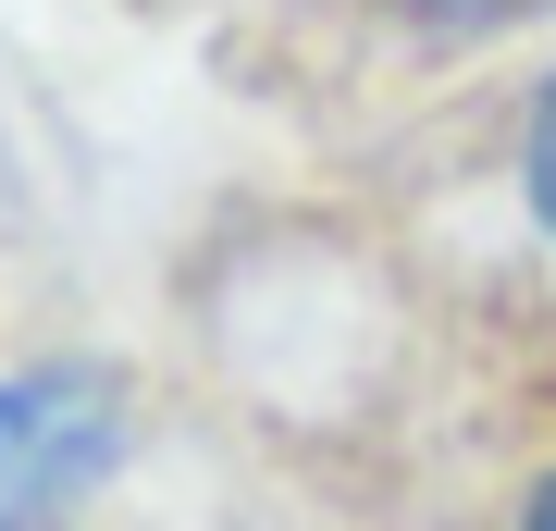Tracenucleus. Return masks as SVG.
<instances>
[{"mask_svg": "<svg viewBox=\"0 0 556 531\" xmlns=\"http://www.w3.org/2000/svg\"><path fill=\"white\" fill-rule=\"evenodd\" d=\"M124 420L87 371H38V383H0V531H38L62 494H87L112 470Z\"/></svg>", "mask_w": 556, "mask_h": 531, "instance_id": "obj_1", "label": "nucleus"}, {"mask_svg": "<svg viewBox=\"0 0 556 531\" xmlns=\"http://www.w3.org/2000/svg\"><path fill=\"white\" fill-rule=\"evenodd\" d=\"M420 25H519V13H544V0H408Z\"/></svg>", "mask_w": 556, "mask_h": 531, "instance_id": "obj_2", "label": "nucleus"}, {"mask_svg": "<svg viewBox=\"0 0 556 531\" xmlns=\"http://www.w3.org/2000/svg\"><path fill=\"white\" fill-rule=\"evenodd\" d=\"M532 211L556 223V87H544V112H532Z\"/></svg>", "mask_w": 556, "mask_h": 531, "instance_id": "obj_3", "label": "nucleus"}, {"mask_svg": "<svg viewBox=\"0 0 556 531\" xmlns=\"http://www.w3.org/2000/svg\"><path fill=\"white\" fill-rule=\"evenodd\" d=\"M519 531H556V482H544V494H532V519H519Z\"/></svg>", "mask_w": 556, "mask_h": 531, "instance_id": "obj_4", "label": "nucleus"}]
</instances>
